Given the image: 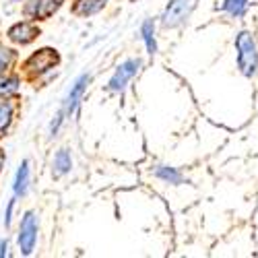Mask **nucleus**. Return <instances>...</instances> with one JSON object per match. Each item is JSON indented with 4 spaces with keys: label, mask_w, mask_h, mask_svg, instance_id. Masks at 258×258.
I'll return each mask as SVG.
<instances>
[{
    "label": "nucleus",
    "mask_w": 258,
    "mask_h": 258,
    "mask_svg": "<svg viewBox=\"0 0 258 258\" xmlns=\"http://www.w3.org/2000/svg\"><path fill=\"white\" fill-rule=\"evenodd\" d=\"M235 48H238V64L246 77H252L258 64V54H256V44L248 31H242L235 39Z\"/></svg>",
    "instance_id": "1"
},
{
    "label": "nucleus",
    "mask_w": 258,
    "mask_h": 258,
    "mask_svg": "<svg viewBox=\"0 0 258 258\" xmlns=\"http://www.w3.org/2000/svg\"><path fill=\"white\" fill-rule=\"evenodd\" d=\"M58 60H60V58H58V52H56V50L44 48V50H37V52L25 62V69H27L29 73L41 75V73L54 69L56 64H58Z\"/></svg>",
    "instance_id": "2"
},
{
    "label": "nucleus",
    "mask_w": 258,
    "mask_h": 258,
    "mask_svg": "<svg viewBox=\"0 0 258 258\" xmlns=\"http://www.w3.org/2000/svg\"><path fill=\"white\" fill-rule=\"evenodd\" d=\"M37 240V217L35 213H27L23 223H21V233H19V246L23 254H31L33 246Z\"/></svg>",
    "instance_id": "3"
},
{
    "label": "nucleus",
    "mask_w": 258,
    "mask_h": 258,
    "mask_svg": "<svg viewBox=\"0 0 258 258\" xmlns=\"http://www.w3.org/2000/svg\"><path fill=\"white\" fill-rule=\"evenodd\" d=\"M192 9V0H171L169 7L163 13V25L165 27H176L186 19V15Z\"/></svg>",
    "instance_id": "4"
},
{
    "label": "nucleus",
    "mask_w": 258,
    "mask_h": 258,
    "mask_svg": "<svg viewBox=\"0 0 258 258\" xmlns=\"http://www.w3.org/2000/svg\"><path fill=\"white\" fill-rule=\"evenodd\" d=\"M139 67H141V60H126L122 67L116 71V75L112 77V81H110V89H112V91H120V89H124V87H126V83L137 75Z\"/></svg>",
    "instance_id": "5"
},
{
    "label": "nucleus",
    "mask_w": 258,
    "mask_h": 258,
    "mask_svg": "<svg viewBox=\"0 0 258 258\" xmlns=\"http://www.w3.org/2000/svg\"><path fill=\"white\" fill-rule=\"evenodd\" d=\"M37 27L31 23H17L15 27L9 29V37L15 41V44H29L37 37Z\"/></svg>",
    "instance_id": "6"
},
{
    "label": "nucleus",
    "mask_w": 258,
    "mask_h": 258,
    "mask_svg": "<svg viewBox=\"0 0 258 258\" xmlns=\"http://www.w3.org/2000/svg\"><path fill=\"white\" fill-rule=\"evenodd\" d=\"M87 83H89V77H87V75H83V77L75 83V87H73V91H71L67 103H64V110L60 112V116H64V114H73V110L77 107V103H79V99H81V95H83V91H85V85H87Z\"/></svg>",
    "instance_id": "7"
},
{
    "label": "nucleus",
    "mask_w": 258,
    "mask_h": 258,
    "mask_svg": "<svg viewBox=\"0 0 258 258\" xmlns=\"http://www.w3.org/2000/svg\"><path fill=\"white\" fill-rule=\"evenodd\" d=\"M105 0H77L75 3V13L77 15H93L101 11Z\"/></svg>",
    "instance_id": "8"
},
{
    "label": "nucleus",
    "mask_w": 258,
    "mask_h": 258,
    "mask_svg": "<svg viewBox=\"0 0 258 258\" xmlns=\"http://www.w3.org/2000/svg\"><path fill=\"white\" fill-rule=\"evenodd\" d=\"M60 7H62V0H39L37 9H35V17H37V19H48V17H52Z\"/></svg>",
    "instance_id": "9"
},
{
    "label": "nucleus",
    "mask_w": 258,
    "mask_h": 258,
    "mask_svg": "<svg viewBox=\"0 0 258 258\" xmlns=\"http://www.w3.org/2000/svg\"><path fill=\"white\" fill-rule=\"evenodd\" d=\"M27 178H29V163L23 161L17 171V180H15V195H25L27 190Z\"/></svg>",
    "instance_id": "10"
},
{
    "label": "nucleus",
    "mask_w": 258,
    "mask_h": 258,
    "mask_svg": "<svg viewBox=\"0 0 258 258\" xmlns=\"http://www.w3.org/2000/svg\"><path fill=\"white\" fill-rule=\"evenodd\" d=\"M54 167H56V176L67 174V171L71 169V155H69L67 149H60V151L56 153V157H54Z\"/></svg>",
    "instance_id": "11"
},
{
    "label": "nucleus",
    "mask_w": 258,
    "mask_h": 258,
    "mask_svg": "<svg viewBox=\"0 0 258 258\" xmlns=\"http://www.w3.org/2000/svg\"><path fill=\"white\" fill-rule=\"evenodd\" d=\"M143 39H145V44H147L149 54H155L157 46H155V37H153V23H151V21H145V23H143Z\"/></svg>",
    "instance_id": "12"
},
{
    "label": "nucleus",
    "mask_w": 258,
    "mask_h": 258,
    "mask_svg": "<svg viewBox=\"0 0 258 258\" xmlns=\"http://www.w3.org/2000/svg\"><path fill=\"white\" fill-rule=\"evenodd\" d=\"M246 7H248V0H225V5H223V9L231 17H242Z\"/></svg>",
    "instance_id": "13"
},
{
    "label": "nucleus",
    "mask_w": 258,
    "mask_h": 258,
    "mask_svg": "<svg viewBox=\"0 0 258 258\" xmlns=\"http://www.w3.org/2000/svg\"><path fill=\"white\" fill-rule=\"evenodd\" d=\"M155 176L161 178V180H165V182H171V184H180V182H182V176L178 174V171H176V169H171V167H165V165L157 167Z\"/></svg>",
    "instance_id": "14"
},
{
    "label": "nucleus",
    "mask_w": 258,
    "mask_h": 258,
    "mask_svg": "<svg viewBox=\"0 0 258 258\" xmlns=\"http://www.w3.org/2000/svg\"><path fill=\"white\" fill-rule=\"evenodd\" d=\"M17 91H19V79L11 77L0 81V97H13Z\"/></svg>",
    "instance_id": "15"
},
{
    "label": "nucleus",
    "mask_w": 258,
    "mask_h": 258,
    "mask_svg": "<svg viewBox=\"0 0 258 258\" xmlns=\"http://www.w3.org/2000/svg\"><path fill=\"white\" fill-rule=\"evenodd\" d=\"M11 116H13V107L9 103H3L0 105V137H5L7 128L11 124Z\"/></svg>",
    "instance_id": "16"
},
{
    "label": "nucleus",
    "mask_w": 258,
    "mask_h": 258,
    "mask_svg": "<svg viewBox=\"0 0 258 258\" xmlns=\"http://www.w3.org/2000/svg\"><path fill=\"white\" fill-rule=\"evenodd\" d=\"M13 62V52L11 50H0V75H3Z\"/></svg>",
    "instance_id": "17"
},
{
    "label": "nucleus",
    "mask_w": 258,
    "mask_h": 258,
    "mask_svg": "<svg viewBox=\"0 0 258 258\" xmlns=\"http://www.w3.org/2000/svg\"><path fill=\"white\" fill-rule=\"evenodd\" d=\"M11 211H13V201H11L9 209H7V219H5V223H7V225H11Z\"/></svg>",
    "instance_id": "18"
},
{
    "label": "nucleus",
    "mask_w": 258,
    "mask_h": 258,
    "mask_svg": "<svg viewBox=\"0 0 258 258\" xmlns=\"http://www.w3.org/2000/svg\"><path fill=\"white\" fill-rule=\"evenodd\" d=\"M3 165H5V151L0 149V169H3Z\"/></svg>",
    "instance_id": "19"
}]
</instances>
